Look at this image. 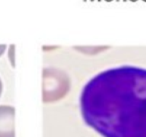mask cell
Returning <instances> with one entry per match:
<instances>
[{
  "mask_svg": "<svg viewBox=\"0 0 146 137\" xmlns=\"http://www.w3.org/2000/svg\"><path fill=\"white\" fill-rule=\"evenodd\" d=\"M79 104L85 123L103 137H146V68L101 71L84 85Z\"/></svg>",
  "mask_w": 146,
  "mask_h": 137,
  "instance_id": "cell-1",
  "label": "cell"
},
{
  "mask_svg": "<svg viewBox=\"0 0 146 137\" xmlns=\"http://www.w3.org/2000/svg\"><path fill=\"white\" fill-rule=\"evenodd\" d=\"M0 137H14V109L0 106Z\"/></svg>",
  "mask_w": 146,
  "mask_h": 137,
  "instance_id": "cell-2",
  "label": "cell"
},
{
  "mask_svg": "<svg viewBox=\"0 0 146 137\" xmlns=\"http://www.w3.org/2000/svg\"><path fill=\"white\" fill-rule=\"evenodd\" d=\"M1 93H2V82H1V79H0V96H1Z\"/></svg>",
  "mask_w": 146,
  "mask_h": 137,
  "instance_id": "cell-4",
  "label": "cell"
},
{
  "mask_svg": "<svg viewBox=\"0 0 146 137\" xmlns=\"http://www.w3.org/2000/svg\"><path fill=\"white\" fill-rule=\"evenodd\" d=\"M5 48H6V47H5V45H0V56L2 55L3 52H4Z\"/></svg>",
  "mask_w": 146,
  "mask_h": 137,
  "instance_id": "cell-3",
  "label": "cell"
}]
</instances>
